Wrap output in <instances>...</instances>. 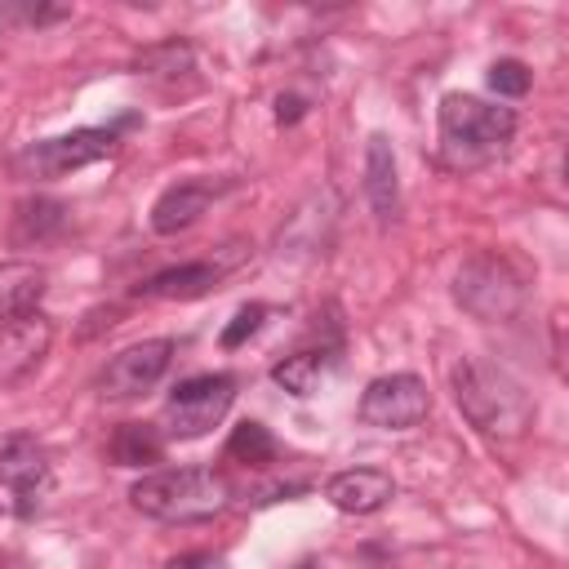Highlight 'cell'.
<instances>
[{"mask_svg": "<svg viewBox=\"0 0 569 569\" xmlns=\"http://www.w3.org/2000/svg\"><path fill=\"white\" fill-rule=\"evenodd\" d=\"M325 498L347 516H369V511H382L396 498V480L378 467H347V471L329 476Z\"/></svg>", "mask_w": 569, "mask_h": 569, "instance_id": "cell-11", "label": "cell"}, {"mask_svg": "<svg viewBox=\"0 0 569 569\" xmlns=\"http://www.w3.org/2000/svg\"><path fill=\"white\" fill-rule=\"evenodd\" d=\"M453 298H458L476 320H507V316H516V307H520V280H516V271H511L502 258L476 253V258L458 271Z\"/></svg>", "mask_w": 569, "mask_h": 569, "instance_id": "cell-5", "label": "cell"}, {"mask_svg": "<svg viewBox=\"0 0 569 569\" xmlns=\"http://www.w3.org/2000/svg\"><path fill=\"white\" fill-rule=\"evenodd\" d=\"M169 360H173V342H169V338H147V342L124 347V351L111 356L107 369H102V396L129 400V396L151 391V387L164 378Z\"/></svg>", "mask_w": 569, "mask_h": 569, "instance_id": "cell-9", "label": "cell"}, {"mask_svg": "<svg viewBox=\"0 0 569 569\" xmlns=\"http://www.w3.org/2000/svg\"><path fill=\"white\" fill-rule=\"evenodd\" d=\"M431 409V396H427V382L413 378V373H387V378H373L360 396V422L369 427H382V431H409L427 418Z\"/></svg>", "mask_w": 569, "mask_h": 569, "instance_id": "cell-7", "label": "cell"}, {"mask_svg": "<svg viewBox=\"0 0 569 569\" xmlns=\"http://www.w3.org/2000/svg\"><path fill=\"white\" fill-rule=\"evenodd\" d=\"M516 133V111L493 107L471 93H445L440 98V138L449 151H462V160L493 156Z\"/></svg>", "mask_w": 569, "mask_h": 569, "instance_id": "cell-3", "label": "cell"}, {"mask_svg": "<svg viewBox=\"0 0 569 569\" xmlns=\"http://www.w3.org/2000/svg\"><path fill=\"white\" fill-rule=\"evenodd\" d=\"M227 458H236L244 467H271L276 462V436L262 422H240L227 436Z\"/></svg>", "mask_w": 569, "mask_h": 569, "instance_id": "cell-19", "label": "cell"}, {"mask_svg": "<svg viewBox=\"0 0 569 569\" xmlns=\"http://www.w3.org/2000/svg\"><path fill=\"white\" fill-rule=\"evenodd\" d=\"M231 262H182V267H169V271H156L147 284H138V298H178V302H187V298H204L218 280H222V271H227Z\"/></svg>", "mask_w": 569, "mask_h": 569, "instance_id": "cell-13", "label": "cell"}, {"mask_svg": "<svg viewBox=\"0 0 569 569\" xmlns=\"http://www.w3.org/2000/svg\"><path fill=\"white\" fill-rule=\"evenodd\" d=\"M489 89H493L498 98H525V93H529V67L516 62V58H498V62L489 67Z\"/></svg>", "mask_w": 569, "mask_h": 569, "instance_id": "cell-21", "label": "cell"}, {"mask_svg": "<svg viewBox=\"0 0 569 569\" xmlns=\"http://www.w3.org/2000/svg\"><path fill=\"white\" fill-rule=\"evenodd\" d=\"M0 485L18 498V511H22V516H31V507L40 502V493H49L53 471H49L44 449H40L31 436L4 440V449H0Z\"/></svg>", "mask_w": 569, "mask_h": 569, "instance_id": "cell-10", "label": "cell"}, {"mask_svg": "<svg viewBox=\"0 0 569 569\" xmlns=\"http://www.w3.org/2000/svg\"><path fill=\"white\" fill-rule=\"evenodd\" d=\"M138 71H147V76H182V71H191V49L178 44V40H169L160 49H147L138 58Z\"/></svg>", "mask_w": 569, "mask_h": 569, "instance_id": "cell-20", "label": "cell"}, {"mask_svg": "<svg viewBox=\"0 0 569 569\" xmlns=\"http://www.w3.org/2000/svg\"><path fill=\"white\" fill-rule=\"evenodd\" d=\"M49 347H53V320L40 307L0 325V387L27 382L49 356Z\"/></svg>", "mask_w": 569, "mask_h": 569, "instance_id": "cell-8", "label": "cell"}, {"mask_svg": "<svg viewBox=\"0 0 569 569\" xmlns=\"http://www.w3.org/2000/svg\"><path fill=\"white\" fill-rule=\"evenodd\" d=\"M453 396H458V409L467 413V422L489 436H520L533 418L529 391L507 369H498L480 356H462L453 365Z\"/></svg>", "mask_w": 569, "mask_h": 569, "instance_id": "cell-1", "label": "cell"}, {"mask_svg": "<svg viewBox=\"0 0 569 569\" xmlns=\"http://www.w3.org/2000/svg\"><path fill=\"white\" fill-rule=\"evenodd\" d=\"M209 204H213V187H209V182H173V187L151 204V231H156V236H178V231H187Z\"/></svg>", "mask_w": 569, "mask_h": 569, "instance_id": "cell-12", "label": "cell"}, {"mask_svg": "<svg viewBox=\"0 0 569 569\" xmlns=\"http://www.w3.org/2000/svg\"><path fill=\"white\" fill-rule=\"evenodd\" d=\"M133 507L151 520L164 525H191V520H209L227 507L231 485L213 471V467H173V471H151L129 489Z\"/></svg>", "mask_w": 569, "mask_h": 569, "instance_id": "cell-2", "label": "cell"}, {"mask_svg": "<svg viewBox=\"0 0 569 569\" xmlns=\"http://www.w3.org/2000/svg\"><path fill=\"white\" fill-rule=\"evenodd\" d=\"M116 151V129H71L62 138H44V142H31L22 156H18V169L27 178H67L84 164H98Z\"/></svg>", "mask_w": 569, "mask_h": 569, "instance_id": "cell-6", "label": "cell"}, {"mask_svg": "<svg viewBox=\"0 0 569 569\" xmlns=\"http://www.w3.org/2000/svg\"><path fill=\"white\" fill-rule=\"evenodd\" d=\"M302 111H307V107H302V98H293V93H289V98L280 93V98H276V120H280V124H293Z\"/></svg>", "mask_w": 569, "mask_h": 569, "instance_id": "cell-24", "label": "cell"}, {"mask_svg": "<svg viewBox=\"0 0 569 569\" xmlns=\"http://www.w3.org/2000/svg\"><path fill=\"white\" fill-rule=\"evenodd\" d=\"M236 400V378L231 373H196L173 387L164 405V436L173 440H196L213 431Z\"/></svg>", "mask_w": 569, "mask_h": 569, "instance_id": "cell-4", "label": "cell"}, {"mask_svg": "<svg viewBox=\"0 0 569 569\" xmlns=\"http://www.w3.org/2000/svg\"><path fill=\"white\" fill-rule=\"evenodd\" d=\"M169 569H227V560H222V556H213V551H191V556L169 560Z\"/></svg>", "mask_w": 569, "mask_h": 569, "instance_id": "cell-23", "label": "cell"}, {"mask_svg": "<svg viewBox=\"0 0 569 569\" xmlns=\"http://www.w3.org/2000/svg\"><path fill=\"white\" fill-rule=\"evenodd\" d=\"M62 218H67V209L58 200H44V196L22 200L18 213H13V244H31V240L53 236L62 227Z\"/></svg>", "mask_w": 569, "mask_h": 569, "instance_id": "cell-18", "label": "cell"}, {"mask_svg": "<svg viewBox=\"0 0 569 569\" xmlns=\"http://www.w3.org/2000/svg\"><path fill=\"white\" fill-rule=\"evenodd\" d=\"M325 369H329V356H325V351H298V356H284V360L271 369V382L302 400V396H311V391L320 387Z\"/></svg>", "mask_w": 569, "mask_h": 569, "instance_id": "cell-17", "label": "cell"}, {"mask_svg": "<svg viewBox=\"0 0 569 569\" xmlns=\"http://www.w3.org/2000/svg\"><path fill=\"white\" fill-rule=\"evenodd\" d=\"M107 453H111L116 467H151V462H160V453H164V436H160V427H151V422H120V427L111 431Z\"/></svg>", "mask_w": 569, "mask_h": 569, "instance_id": "cell-16", "label": "cell"}, {"mask_svg": "<svg viewBox=\"0 0 569 569\" xmlns=\"http://www.w3.org/2000/svg\"><path fill=\"white\" fill-rule=\"evenodd\" d=\"M44 267H36V262H22V258H9V262H0V325H9V320H18V316H27V311H36V302H40V293H44Z\"/></svg>", "mask_w": 569, "mask_h": 569, "instance_id": "cell-15", "label": "cell"}, {"mask_svg": "<svg viewBox=\"0 0 569 569\" xmlns=\"http://www.w3.org/2000/svg\"><path fill=\"white\" fill-rule=\"evenodd\" d=\"M262 316H267V307H262V302H249V307H240V311L231 316V325L222 329V347H240L249 333H258Z\"/></svg>", "mask_w": 569, "mask_h": 569, "instance_id": "cell-22", "label": "cell"}, {"mask_svg": "<svg viewBox=\"0 0 569 569\" xmlns=\"http://www.w3.org/2000/svg\"><path fill=\"white\" fill-rule=\"evenodd\" d=\"M365 191H369V204L382 222L396 218L400 209V182H396V156H391V142L382 133L369 138L365 147Z\"/></svg>", "mask_w": 569, "mask_h": 569, "instance_id": "cell-14", "label": "cell"}]
</instances>
